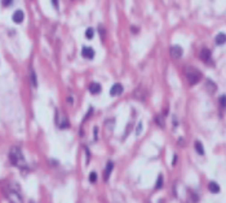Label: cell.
<instances>
[{"label": "cell", "instance_id": "16", "mask_svg": "<svg viewBox=\"0 0 226 203\" xmlns=\"http://www.w3.org/2000/svg\"><path fill=\"white\" fill-rule=\"evenodd\" d=\"M195 150H197V153L199 155H204V148H203V145H202V142L200 141H195Z\"/></svg>", "mask_w": 226, "mask_h": 203}, {"label": "cell", "instance_id": "22", "mask_svg": "<svg viewBox=\"0 0 226 203\" xmlns=\"http://www.w3.org/2000/svg\"><path fill=\"white\" fill-rule=\"evenodd\" d=\"M141 131H142V123H138V126H137V131H136V135L138 136L141 133Z\"/></svg>", "mask_w": 226, "mask_h": 203}, {"label": "cell", "instance_id": "15", "mask_svg": "<svg viewBox=\"0 0 226 203\" xmlns=\"http://www.w3.org/2000/svg\"><path fill=\"white\" fill-rule=\"evenodd\" d=\"M30 82H31L32 87H38V80H36V74L32 69H30Z\"/></svg>", "mask_w": 226, "mask_h": 203}, {"label": "cell", "instance_id": "11", "mask_svg": "<svg viewBox=\"0 0 226 203\" xmlns=\"http://www.w3.org/2000/svg\"><path fill=\"white\" fill-rule=\"evenodd\" d=\"M112 168H114V163H112V162H107L105 174H103V180H105V181H107L108 177H110V175H111V172H112Z\"/></svg>", "mask_w": 226, "mask_h": 203}, {"label": "cell", "instance_id": "20", "mask_svg": "<svg viewBox=\"0 0 226 203\" xmlns=\"http://www.w3.org/2000/svg\"><path fill=\"white\" fill-rule=\"evenodd\" d=\"M89 181L90 183H96V181H97V174H96V172H92V174L89 175Z\"/></svg>", "mask_w": 226, "mask_h": 203}, {"label": "cell", "instance_id": "19", "mask_svg": "<svg viewBox=\"0 0 226 203\" xmlns=\"http://www.w3.org/2000/svg\"><path fill=\"white\" fill-rule=\"evenodd\" d=\"M218 102H220V105H221V107H226V96L225 94H222V96H221L220 98H218Z\"/></svg>", "mask_w": 226, "mask_h": 203}, {"label": "cell", "instance_id": "5", "mask_svg": "<svg viewBox=\"0 0 226 203\" xmlns=\"http://www.w3.org/2000/svg\"><path fill=\"white\" fill-rule=\"evenodd\" d=\"M171 56H172V58H175V60H177V58H180L181 56H182V53H184V51H182V48L180 45H173V47H171Z\"/></svg>", "mask_w": 226, "mask_h": 203}, {"label": "cell", "instance_id": "10", "mask_svg": "<svg viewBox=\"0 0 226 203\" xmlns=\"http://www.w3.org/2000/svg\"><path fill=\"white\" fill-rule=\"evenodd\" d=\"M88 89L92 94H98L102 91V87H101V84H98V83H90Z\"/></svg>", "mask_w": 226, "mask_h": 203}, {"label": "cell", "instance_id": "13", "mask_svg": "<svg viewBox=\"0 0 226 203\" xmlns=\"http://www.w3.org/2000/svg\"><path fill=\"white\" fill-rule=\"evenodd\" d=\"M215 42H216V44L217 45H222L226 43V34L224 32H220V34H217V36L215 39Z\"/></svg>", "mask_w": 226, "mask_h": 203}, {"label": "cell", "instance_id": "8", "mask_svg": "<svg viewBox=\"0 0 226 203\" xmlns=\"http://www.w3.org/2000/svg\"><path fill=\"white\" fill-rule=\"evenodd\" d=\"M123 93V85L120 83H115L112 87L110 88V94L111 96H119V94Z\"/></svg>", "mask_w": 226, "mask_h": 203}, {"label": "cell", "instance_id": "7", "mask_svg": "<svg viewBox=\"0 0 226 203\" xmlns=\"http://www.w3.org/2000/svg\"><path fill=\"white\" fill-rule=\"evenodd\" d=\"M211 51L208 49V48H203L200 51V60L203 62H206V63H209L211 62Z\"/></svg>", "mask_w": 226, "mask_h": 203}, {"label": "cell", "instance_id": "6", "mask_svg": "<svg viewBox=\"0 0 226 203\" xmlns=\"http://www.w3.org/2000/svg\"><path fill=\"white\" fill-rule=\"evenodd\" d=\"M81 56L84 58H88V60H92L94 57V49L92 47H83L81 49Z\"/></svg>", "mask_w": 226, "mask_h": 203}, {"label": "cell", "instance_id": "17", "mask_svg": "<svg viewBox=\"0 0 226 203\" xmlns=\"http://www.w3.org/2000/svg\"><path fill=\"white\" fill-rule=\"evenodd\" d=\"M163 186V176L159 175L158 176V181H156V185H155V189L156 190H159V189H162Z\"/></svg>", "mask_w": 226, "mask_h": 203}, {"label": "cell", "instance_id": "9", "mask_svg": "<svg viewBox=\"0 0 226 203\" xmlns=\"http://www.w3.org/2000/svg\"><path fill=\"white\" fill-rule=\"evenodd\" d=\"M23 18H25V14H23L22 11H16L14 13H13V16H12L13 22H16V23L23 22Z\"/></svg>", "mask_w": 226, "mask_h": 203}, {"label": "cell", "instance_id": "4", "mask_svg": "<svg viewBox=\"0 0 226 203\" xmlns=\"http://www.w3.org/2000/svg\"><path fill=\"white\" fill-rule=\"evenodd\" d=\"M56 123H57V127L63 129V128H69L70 127V122H69L67 116L65 115L61 110L56 111Z\"/></svg>", "mask_w": 226, "mask_h": 203}, {"label": "cell", "instance_id": "23", "mask_svg": "<svg viewBox=\"0 0 226 203\" xmlns=\"http://www.w3.org/2000/svg\"><path fill=\"white\" fill-rule=\"evenodd\" d=\"M52 4H53V7L56 9H58V0H52Z\"/></svg>", "mask_w": 226, "mask_h": 203}, {"label": "cell", "instance_id": "18", "mask_svg": "<svg viewBox=\"0 0 226 203\" xmlns=\"http://www.w3.org/2000/svg\"><path fill=\"white\" fill-rule=\"evenodd\" d=\"M93 35H94V31H93L92 27H89V29L85 30V38H87V39H92Z\"/></svg>", "mask_w": 226, "mask_h": 203}, {"label": "cell", "instance_id": "12", "mask_svg": "<svg viewBox=\"0 0 226 203\" xmlns=\"http://www.w3.org/2000/svg\"><path fill=\"white\" fill-rule=\"evenodd\" d=\"M206 89L208 91V93H211V94H212V93H215V92H216L217 85H216L211 79H208V80L206 82Z\"/></svg>", "mask_w": 226, "mask_h": 203}, {"label": "cell", "instance_id": "2", "mask_svg": "<svg viewBox=\"0 0 226 203\" xmlns=\"http://www.w3.org/2000/svg\"><path fill=\"white\" fill-rule=\"evenodd\" d=\"M184 72H185V76H186V79H188L190 85H195L197 83H199L200 79H202V72L199 71L197 67L186 66Z\"/></svg>", "mask_w": 226, "mask_h": 203}, {"label": "cell", "instance_id": "14", "mask_svg": "<svg viewBox=\"0 0 226 203\" xmlns=\"http://www.w3.org/2000/svg\"><path fill=\"white\" fill-rule=\"evenodd\" d=\"M208 189H209V192L211 193H220V185L217 184V183H213V181H212V183H209V185H208Z\"/></svg>", "mask_w": 226, "mask_h": 203}, {"label": "cell", "instance_id": "21", "mask_svg": "<svg viewBox=\"0 0 226 203\" xmlns=\"http://www.w3.org/2000/svg\"><path fill=\"white\" fill-rule=\"evenodd\" d=\"M12 3H13V0H2V4L4 7H9Z\"/></svg>", "mask_w": 226, "mask_h": 203}, {"label": "cell", "instance_id": "24", "mask_svg": "<svg viewBox=\"0 0 226 203\" xmlns=\"http://www.w3.org/2000/svg\"><path fill=\"white\" fill-rule=\"evenodd\" d=\"M176 162H177V155H175V158H173V165H176Z\"/></svg>", "mask_w": 226, "mask_h": 203}, {"label": "cell", "instance_id": "1", "mask_svg": "<svg viewBox=\"0 0 226 203\" xmlns=\"http://www.w3.org/2000/svg\"><path fill=\"white\" fill-rule=\"evenodd\" d=\"M9 161L13 166L21 168V170H23L26 168V161L23 158V154L21 152V149L18 146H13L9 150Z\"/></svg>", "mask_w": 226, "mask_h": 203}, {"label": "cell", "instance_id": "3", "mask_svg": "<svg viewBox=\"0 0 226 203\" xmlns=\"http://www.w3.org/2000/svg\"><path fill=\"white\" fill-rule=\"evenodd\" d=\"M5 197L11 203H23V198L21 195V193L18 190H16V189L13 188H5Z\"/></svg>", "mask_w": 226, "mask_h": 203}]
</instances>
